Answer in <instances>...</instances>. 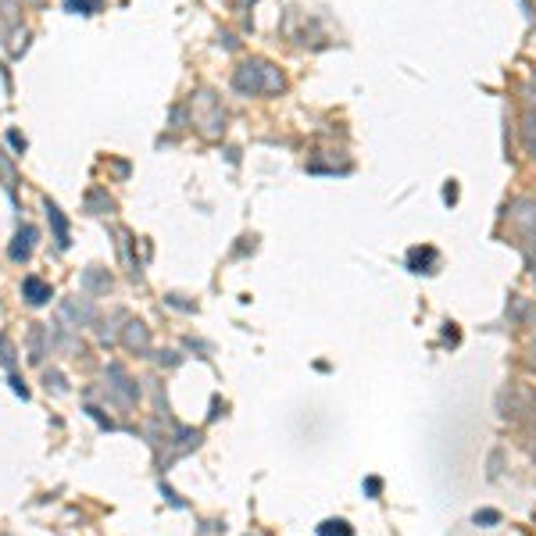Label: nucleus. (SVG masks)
I'll return each instance as SVG.
<instances>
[{"mask_svg": "<svg viewBox=\"0 0 536 536\" xmlns=\"http://www.w3.org/2000/svg\"><path fill=\"white\" fill-rule=\"evenodd\" d=\"M43 211H47V219H50V229H54V243H58L61 250H68V243H72V233H68V219L61 214V207L54 204V200H43Z\"/></svg>", "mask_w": 536, "mask_h": 536, "instance_id": "nucleus-1", "label": "nucleus"}, {"mask_svg": "<svg viewBox=\"0 0 536 536\" xmlns=\"http://www.w3.org/2000/svg\"><path fill=\"white\" fill-rule=\"evenodd\" d=\"M36 226H18V233H15V240H11V261H29L32 257V247H36Z\"/></svg>", "mask_w": 536, "mask_h": 536, "instance_id": "nucleus-2", "label": "nucleus"}, {"mask_svg": "<svg viewBox=\"0 0 536 536\" xmlns=\"http://www.w3.org/2000/svg\"><path fill=\"white\" fill-rule=\"evenodd\" d=\"M22 297H25L32 307H39V304L50 300V286H47L43 279H36V276H25V279H22Z\"/></svg>", "mask_w": 536, "mask_h": 536, "instance_id": "nucleus-3", "label": "nucleus"}, {"mask_svg": "<svg viewBox=\"0 0 536 536\" xmlns=\"http://www.w3.org/2000/svg\"><path fill=\"white\" fill-rule=\"evenodd\" d=\"M43 354H47V329L36 322L29 329V361H43Z\"/></svg>", "mask_w": 536, "mask_h": 536, "instance_id": "nucleus-4", "label": "nucleus"}, {"mask_svg": "<svg viewBox=\"0 0 536 536\" xmlns=\"http://www.w3.org/2000/svg\"><path fill=\"white\" fill-rule=\"evenodd\" d=\"M86 211H90V214H104V211H111V197H107L104 190H90V193H86Z\"/></svg>", "mask_w": 536, "mask_h": 536, "instance_id": "nucleus-5", "label": "nucleus"}, {"mask_svg": "<svg viewBox=\"0 0 536 536\" xmlns=\"http://www.w3.org/2000/svg\"><path fill=\"white\" fill-rule=\"evenodd\" d=\"M0 179H4V190L15 197V186H18V176H15V165L4 157V150H0Z\"/></svg>", "mask_w": 536, "mask_h": 536, "instance_id": "nucleus-6", "label": "nucleus"}, {"mask_svg": "<svg viewBox=\"0 0 536 536\" xmlns=\"http://www.w3.org/2000/svg\"><path fill=\"white\" fill-rule=\"evenodd\" d=\"M83 286H86V290H104V286H111V279H104V276L97 272V264H90L86 276H83Z\"/></svg>", "mask_w": 536, "mask_h": 536, "instance_id": "nucleus-7", "label": "nucleus"}, {"mask_svg": "<svg viewBox=\"0 0 536 536\" xmlns=\"http://www.w3.org/2000/svg\"><path fill=\"white\" fill-rule=\"evenodd\" d=\"M0 361H4L8 368L15 365V351H11V340H8V336H0Z\"/></svg>", "mask_w": 536, "mask_h": 536, "instance_id": "nucleus-8", "label": "nucleus"}, {"mask_svg": "<svg viewBox=\"0 0 536 536\" xmlns=\"http://www.w3.org/2000/svg\"><path fill=\"white\" fill-rule=\"evenodd\" d=\"M65 4H68V11H79V15H90V11H93L90 0H65Z\"/></svg>", "mask_w": 536, "mask_h": 536, "instance_id": "nucleus-9", "label": "nucleus"}, {"mask_svg": "<svg viewBox=\"0 0 536 536\" xmlns=\"http://www.w3.org/2000/svg\"><path fill=\"white\" fill-rule=\"evenodd\" d=\"M126 340H129L133 347H136V343H147V333L140 329V322H136V329H129V336H126Z\"/></svg>", "mask_w": 536, "mask_h": 536, "instance_id": "nucleus-10", "label": "nucleus"}, {"mask_svg": "<svg viewBox=\"0 0 536 536\" xmlns=\"http://www.w3.org/2000/svg\"><path fill=\"white\" fill-rule=\"evenodd\" d=\"M8 143H11V147H15V150H18V154H22V150H25V140H22V136H18V133H8Z\"/></svg>", "mask_w": 536, "mask_h": 536, "instance_id": "nucleus-11", "label": "nucleus"}, {"mask_svg": "<svg viewBox=\"0 0 536 536\" xmlns=\"http://www.w3.org/2000/svg\"><path fill=\"white\" fill-rule=\"evenodd\" d=\"M29 4H32V8H43V4H47V0H29Z\"/></svg>", "mask_w": 536, "mask_h": 536, "instance_id": "nucleus-12", "label": "nucleus"}]
</instances>
